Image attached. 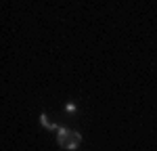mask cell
<instances>
[{
    "label": "cell",
    "instance_id": "cell-3",
    "mask_svg": "<svg viewBox=\"0 0 157 151\" xmlns=\"http://www.w3.org/2000/svg\"><path fill=\"white\" fill-rule=\"evenodd\" d=\"M65 109H67L69 113H73V111H75V105H73V103H67V107H65Z\"/></svg>",
    "mask_w": 157,
    "mask_h": 151
},
{
    "label": "cell",
    "instance_id": "cell-2",
    "mask_svg": "<svg viewBox=\"0 0 157 151\" xmlns=\"http://www.w3.org/2000/svg\"><path fill=\"white\" fill-rule=\"evenodd\" d=\"M40 124L44 126L46 130H59V126H55V124H50V122H48V118H46V113H42V115H40Z\"/></svg>",
    "mask_w": 157,
    "mask_h": 151
},
{
    "label": "cell",
    "instance_id": "cell-1",
    "mask_svg": "<svg viewBox=\"0 0 157 151\" xmlns=\"http://www.w3.org/2000/svg\"><path fill=\"white\" fill-rule=\"evenodd\" d=\"M57 143H59L63 149H75L80 143H82V134L75 132V130H67V128H59V134H57Z\"/></svg>",
    "mask_w": 157,
    "mask_h": 151
}]
</instances>
